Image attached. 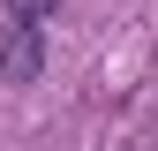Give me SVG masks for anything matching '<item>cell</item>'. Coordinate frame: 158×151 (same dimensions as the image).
Instances as JSON below:
<instances>
[{"label":"cell","mask_w":158,"mask_h":151,"mask_svg":"<svg viewBox=\"0 0 158 151\" xmlns=\"http://www.w3.org/2000/svg\"><path fill=\"white\" fill-rule=\"evenodd\" d=\"M38 68H45V30H38V15H15L0 30V76L8 83H30Z\"/></svg>","instance_id":"1"},{"label":"cell","mask_w":158,"mask_h":151,"mask_svg":"<svg viewBox=\"0 0 158 151\" xmlns=\"http://www.w3.org/2000/svg\"><path fill=\"white\" fill-rule=\"evenodd\" d=\"M60 0H8V15H53Z\"/></svg>","instance_id":"2"}]
</instances>
